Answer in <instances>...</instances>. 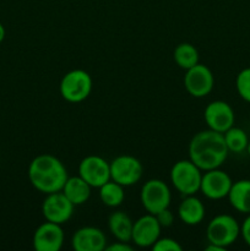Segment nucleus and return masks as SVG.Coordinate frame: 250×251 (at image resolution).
<instances>
[{"instance_id":"f257e3e1","label":"nucleus","mask_w":250,"mask_h":251,"mask_svg":"<svg viewBox=\"0 0 250 251\" xmlns=\"http://www.w3.org/2000/svg\"><path fill=\"white\" fill-rule=\"evenodd\" d=\"M228 152L222 132L211 129L199 131L189 144V159L203 172L220 168Z\"/></svg>"},{"instance_id":"f03ea898","label":"nucleus","mask_w":250,"mask_h":251,"mask_svg":"<svg viewBox=\"0 0 250 251\" xmlns=\"http://www.w3.org/2000/svg\"><path fill=\"white\" fill-rule=\"evenodd\" d=\"M69 178L63 162L53 154H39L29 163L28 179L34 189L43 194L61 191Z\"/></svg>"},{"instance_id":"7ed1b4c3","label":"nucleus","mask_w":250,"mask_h":251,"mask_svg":"<svg viewBox=\"0 0 250 251\" xmlns=\"http://www.w3.org/2000/svg\"><path fill=\"white\" fill-rule=\"evenodd\" d=\"M201 172L202 171L190 159H181L172 167L171 181L181 195H195L200 191L202 179Z\"/></svg>"},{"instance_id":"20e7f679","label":"nucleus","mask_w":250,"mask_h":251,"mask_svg":"<svg viewBox=\"0 0 250 251\" xmlns=\"http://www.w3.org/2000/svg\"><path fill=\"white\" fill-rule=\"evenodd\" d=\"M240 235V226L233 216L218 215L210 221L206 228L208 243L227 249L237 242Z\"/></svg>"},{"instance_id":"39448f33","label":"nucleus","mask_w":250,"mask_h":251,"mask_svg":"<svg viewBox=\"0 0 250 251\" xmlns=\"http://www.w3.org/2000/svg\"><path fill=\"white\" fill-rule=\"evenodd\" d=\"M92 91V77L81 69H75L63 76L60 81V95L70 103L85 100Z\"/></svg>"},{"instance_id":"423d86ee","label":"nucleus","mask_w":250,"mask_h":251,"mask_svg":"<svg viewBox=\"0 0 250 251\" xmlns=\"http://www.w3.org/2000/svg\"><path fill=\"white\" fill-rule=\"evenodd\" d=\"M172 194L168 185L161 179H150L142 185L140 200L145 210L151 215H157L171 205Z\"/></svg>"},{"instance_id":"0eeeda50","label":"nucleus","mask_w":250,"mask_h":251,"mask_svg":"<svg viewBox=\"0 0 250 251\" xmlns=\"http://www.w3.org/2000/svg\"><path fill=\"white\" fill-rule=\"evenodd\" d=\"M144 167L134 156L123 154L110 162V179L123 186L135 185L141 179Z\"/></svg>"},{"instance_id":"6e6552de","label":"nucleus","mask_w":250,"mask_h":251,"mask_svg":"<svg viewBox=\"0 0 250 251\" xmlns=\"http://www.w3.org/2000/svg\"><path fill=\"white\" fill-rule=\"evenodd\" d=\"M184 86L189 95L195 98H202L210 95L215 86L212 71L203 64H196L186 70L184 75Z\"/></svg>"},{"instance_id":"1a4fd4ad","label":"nucleus","mask_w":250,"mask_h":251,"mask_svg":"<svg viewBox=\"0 0 250 251\" xmlns=\"http://www.w3.org/2000/svg\"><path fill=\"white\" fill-rule=\"evenodd\" d=\"M74 207L75 205L64 195L63 191H56L47 194V198L42 203V213L46 221L64 225L73 217Z\"/></svg>"},{"instance_id":"9d476101","label":"nucleus","mask_w":250,"mask_h":251,"mask_svg":"<svg viewBox=\"0 0 250 251\" xmlns=\"http://www.w3.org/2000/svg\"><path fill=\"white\" fill-rule=\"evenodd\" d=\"M78 176L92 188L100 189L110 180V163L102 157L91 154L80 162Z\"/></svg>"},{"instance_id":"9b49d317","label":"nucleus","mask_w":250,"mask_h":251,"mask_svg":"<svg viewBox=\"0 0 250 251\" xmlns=\"http://www.w3.org/2000/svg\"><path fill=\"white\" fill-rule=\"evenodd\" d=\"M232 179L220 168L206 171L201 179L200 191L210 200H221L227 198L232 188Z\"/></svg>"},{"instance_id":"f8f14e48","label":"nucleus","mask_w":250,"mask_h":251,"mask_svg":"<svg viewBox=\"0 0 250 251\" xmlns=\"http://www.w3.org/2000/svg\"><path fill=\"white\" fill-rule=\"evenodd\" d=\"M64 238L61 225L47 221L34 230L32 244L37 251H59L64 245Z\"/></svg>"},{"instance_id":"ddd939ff","label":"nucleus","mask_w":250,"mask_h":251,"mask_svg":"<svg viewBox=\"0 0 250 251\" xmlns=\"http://www.w3.org/2000/svg\"><path fill=\"white\" fill-rule=\"evenodd\" d=\"M203 118L208 129L222 134L234 125L235 120L234 110L225 100H213L207 104Z\"/></svg>"},{"instance_id":"4468645a","label":"nucleus","mask_w":250,"mask_h":251,"mask_svg":"<svg viewBox=\"0 0 250 251\" xmlns=\"http://www.w3.org/2000/svg\"><path fill=\"white\" fill-rule=\"evenodd\" d=\"M161 229L162 227L156 216L147 213L134 222L131 242L140 248H152L161 235Z\"/></svg>"},{"instance_id":"2eb2a0df","label":"nucleus","mask_w":250,"mask_h":251,"mask_svg":"<svg viewBox=\"0 0 250 251\" xmlns=\"http://www.w3.org/2000/svg\"><path fill=\"white\" fill-rule=\"evenodd\" d=\"M71 247L75 251H103L107 247V237L100 228L82 227L74 233Z\"/></svg>"},{"instance_id":"dca6fc26","label":"nucleus","mask_w":250,"mask_h":251,"mask_svg":"<svg viewBox=\"0 0 250 251\" xmlns=\"http://www.w3.org/2000/svg\"><path fill=\"white\" fill-rule=\"evenodd\" d=\"M178 216L185 225L198 226L205 218V206L195 195H188L179 205Z\"/></svg>"},{"instance_id":"f3484780","label":"nucleus","mask_w":250,"mask_h":251,"mask_svg":"<svg viewBox=\"0 0 250 251\" xmlns=\"http://www.w3.org/2000/svg\"><path fill=\"white\" fill-rule=\"evenodd\" d=\"M228 200L230 206L235 211L244 215L250 213V180L249 179H242V180L234 181L232 184Z\"/></svg>"},{"instance_id":"a211bd4d","label":"nucleus","mask_w":250,"mask_h":251,"mask_svg":"<svg viewBox=\"0 0 250 251\" xmlns=\"http://www.w3.org/2000/svg\"><path fill=\"white\" fill-rule=\"evenodd\" d=\"M91 189L92 186L86 183L80 176H69L66 183L64 184L61 191L64 195L71 201L75 206L83 205L87 202L91 196Z\"/></svg>"},{"instance_id":"6ab92c4d","label":"nucleus","mask_w":250,"mask_h":251,"mask_svg":"<svg viewBox=\"0 0 250 251\" xmlns=\"http://www.w3.org/2000/svg\"><path fill=\"white\" fill-rule=\"evenodd\" d=\"M132 226H134V222L131 218L123 211H115L108 218V227H109L110 233L119 242H131Z\"/></svg>"},{"instance_id":"aec40b11","label":"nucleus","mask_w":250,"mask_h":251,"mask_svg":"<svg viewBox=\"0 0 250 251\" xmlns=\"http://www.w3.org/2000/svg\"><path fill=\"white\" fill-rule=\"evenodd\" d=\"M100 201L108 207H118L125 199L124 186L110 179L100 188Z\"/></svg>"},{"instance_id":"412c9836","label":"nucleus","mask_w":250,"mask_h":251,"mask_svg":"<svg viewBox=\"0 0 250 251\" xmlns=\"http://www.w3.org/2000/svg\"><path fill=\"white\" fill-rule=\"evenodd\" d=\"M173 58L176 65L186 71L199 64V51L193 44L180 43L174 49Z\"/></svg>"},{"instance_id":"4be33fe9","label":"nucleus","mask_w":250,"mask_h":251,"mask_svg":"<svg viewBox=\"0 0 250 251\" xmlns=\"http://www.w3.org/2000/svg\"><path fill=\"white\" fill-rule=\"evenodd\" d=\"M223 136H225V145L228 147V151L234 152V153H240V152L245 151L248 146V139L247 132L244 131L240 127H235L233 125L230 129H228L227 131L223 132Z\"/></svg>"},{"instance_id":"5701e85b","label":"nucleus","mask_w":250,"mask_h":251,"mask_svg":"<svg viewBox=\"0 0 250 251\" xmlns=\"http://www.w3.org/2000/svg\"><path fill=\"white\" fill-rule=\"evenodd\" d=\"M238 95L245 100L250 103V68H245L238 74L235 80Z\"/></svg>"},{"instance_id":"b1692460","label":"nucleus","mask_w":250,"mask_h":251,"mask_svg":"<svg viewBox=\"0 0 250 251\" xmlns=\"http://www.w3.org/2000/svg\"><path fill=\"white\" fill-rule=\"evenodd\" d=\"M181 245L172 238H158V240L152 245L153 251H181Z\"/></svg>"},{"instance_id":"393cba45","label":"nucleus","mask_w":250,"mask_h":251,"mask_svg":"<svg viewBox=\"0 0 250 251\" xmlns=\"http://www.w3.org/2000/svg\"><path fill=\"white\" fill-rule=\"evenodd\" d=\"M156 216L157 221L159 222V225H161L162 228H167V227H171L172 225L174 223V216L173 213H172V211L168 208H164V210H162L161 212H158Z\"/></svg>"},{"instance_id":"a878e982","label":"nucleus","mask_w":250,"mask_h":251,"mask_svg":"<svg viewBox=\"0 0 250 251\" xmlns=\"http://www.w3.org/2000/svg\"><path fill=\"white\" fill-rule=\"evenodd\" d=\"M240 234H242L243 239L247 243V245L250 247V213L244 220L243 225L240 226Z\"/></svg>"},{"instance_id":"bb28decb","label":"nucleus","mask_w":250,"mask_h":251,"mask_svg":"<svg viewBox=\"0 0 250 251\" xmlns=\"http://www.w3.org/2000/svg\"><path fill=\"white\" fill-rule=\"evenodd\" d=\"M105 250L107 251H131L132 248L130 247L127 243L119 242V240H118V243H114V244L105 247Z\"/></svg>"},{"instance_id":"cd10ccee","label":"nucleus","mask_w":250,"mask_h":251,"mask_svg":"<svg viewBox=\"0 0 250 251\" xmlns=\"http://www.w3.org/2000/svg\"><path fill=\"white\" fill-rule=\"evenodd\" d=\"M225 249H223V248L218 247V245L216 244H208L207 247H206V251H225Z\"/></svg>"},{"instance_id":"c85d7f7f","label":"nucleus","mask_w":250,"mask_h":251,"mask_svg":"<svg viewBox=\"0 0 250 251\" xmlns=\"http://www.w3.org/2000/svg\"><path fill=\"white\" fill-rule=\"evenodd\" d=\"M5 33H6V32H5V27L2 26V24H1V22H0V43H1V42L4 41Z\"/></svg>"},{"instance_id":"c756f323","label":"nucleus","mask_w":250,"mask_h":251,"mask_svg":"<svg viewBox=\"0 0 250 251\" xmlns=\"http://www.w3.org/2000/svg\"><path fill=\"white\" fill-rule=\"evenodd\" d=\"M247 151H248V154H249V156H250V140H249V142H248V146H247Z\"/></svg>"}]
</instances>
